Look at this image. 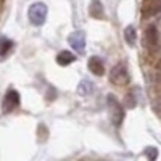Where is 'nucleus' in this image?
Listing matches in <instances>:
<instances>
[{
	"instance_id": "7",
	"label": "nucleus",
	"mask_w": 161,
	"mask_h": 161,
	"mask_svg": "<svg viewBox=\"0 0 161 161\" xmlns=\"http://www.w3.org/2000/svg\"><path fill=\"white\" fill-rule=\"evenodd\" d=\"M87 66L95 76H102L105 73V63L100 57H90L87 61Z\"/></svg>"
},
{
	"instance_id": "10",
	"label": "nucleus",
	"mask_w": 161,
	"mask_h": 161,
	"mask_svg": "<svg viewBox=\"0 0 161 161\" xmlns=\"http://www.w3.org/2000/svg\"><path fill=\"white\" fill-rule=\"evenodd\" d=\"M93 90H95V87H93V82H90V80H86V79L77 86V92H79L82 97H89Z\"/></svg>"
},
{
	"instance_id": "16",
	"label": "nucleus",
	"mask_w": 161,
	"mask_h": 161,
	"mask_svg": "<svg viewBox=\"0 0 161 161\" xmlns=\"http://www.w3.org/2000/svg\"><path fill=\"white\" fill-rule=\"evenodd\" d=\"M159 71H161V63H159Z\"/></svg>"
},
{
	"instance_id": "4",
	"label": "nucleus",
	"mask_w": 161,
	"mask_h": 161,
	"mask_svg": "<svg viewBox=\"0 0 161 161\" xmlns=\"http://www.w3.org/2000/svg\"><path fill=\"white\" fill-rule=\"evenodd\" d=\"M68 42L71 45V48L77 53V55H82L86 52V34L82 31H76L69 36Z\"/></svg>"
},
{
	"instance_id": "11",
	"label": "nucleus",
	"mask_w": 161,
	"mask_h": 161,
	"mask_svg": "<svg viewBox=\"0 0 161 161\" xmlns=\"http://www.w3.org/2000/svg\"><path fill=\"white\" fill-rule=\"evenodd\" d=\"M124 39L129 45H136L137 42V32H136V28L134 26H127L126 31H124Z\"/></svg>"
},
{
	"instance_id": "15",
	"label": "nucleus",
	"mask_w": 161,
	"mask_h": 161,
	"mask_svg": "<svg viewBox=\"0 0 161 161\" xmlns=\"http://www.w3.org/2000/svg\"><path fill=\"white\" fill-rule=\"evenodd\" d=\"M158 108L161 110V98H159V102H158Z\"/></svg>"
},
{
	"instance_id": "3",
	"label": "nucleus",
	"mask_w": 161,
	"mask_h": 161,
	"mask_svg": "<svg viewBox=\"0 0 161 161\" xmlns=\"http://www.w3.org/2000/svg\"><path fill=\"white\" fill-rule=\"evenodd\" d=\"M108 106H110V116L114 126H121L124 119V110L121 108V105L114 100L113 95H108Z\"/></svg>"
},
{
	"instance_id": "9",
	"label": "nucleus",
	"mask_w": 161,
	"mask_h": 161,
	"mask_svg": "<svg viewBox=\"0 0 161 161\" xmlns=\"http://www.w3.org/2000/svg\"><path fill=\"white\" fill-rule=\"evenodd\" d=\"M89 13H90V16H93L95 19H100L103 18V5L100 0H92L90 2V8H89Z\"/></svg>"
},
{
	"instance_id": "6",
	"label": "nucleus",
	"mask_w": 161,
	"mask_h": 161,
	"mask_svg": "<svg viewBox=\"0 0 161 161\" xmlns=\"http://www.w3.org/2000/svg\"><path fill=\"white\" fill-rule=\"evenodd\" d=\"M145 45L150 52H155L158 48V29L155 24H150L145 29Z\"/></svg>"
},
{
	"instance_id": "2",
	"label": "nucleus",
	"mask_w": 161,
	"mask_h": 161,
	"mask_svg": "<svg viewBox=\"0 0 161 161\" xmlns=\"http://www.w3.org/2000/svg\"><path fill=\"white\" fill-rule=\"evenodd\" d=\"M129 71H127V68H126V64L124 63H119V64H116L114 68L111 69V73H110V80L113 84H119V86H124V84H127L129 82Z\"/></svg>"
},
{
	"instance_id": "8",
	"label": "nucleus",
	"mask_w": 161,
	"mask_h": 161,
	"mask_svg": "<svg viewBox=\"0 0 161 161\" xmlns=\"http://www.w3.org/2000/svg\"><path fill=\"white\" fill-rule=\"evenodd\" d=\"M74 61H76V55H74V53H71V52H68V50L60 52L58 55H57V63L60 66H68V64H71Z\"/></svg>"
},
{
	"instance_id": "13",
	"label": "nucleus",
	"mask_w": 161,
	"mask_h": 161,
	"mask_svg": "<svg viewBox=\"0 0 161 161\" xmlns=\"http://www.w3.org/2000/svg\"><path fill=\"white\" fill-rule=\"evenodd\" d=\"M143 153H145V156L148 158V159H155V158L158 156V150H156V148H153V147H147Z\"/></svg>"
},
{
	"instance_id": "12",
	"label": "nucleus",
	"mask_w": 161,
	"mask_h": 161,
	"mask_svg": "<svg viewBox=\"0 0 161 161\" xmlns=\"http://www.w3.org/2000/svg\"><path fill=\"white\" fill-rule=\"evenodd\" d=\"M11 48H13V42H10V40H3L2 45H0V57H5Z\"/></svg>"
},
{
	"instance_id": "1",
	"label": "nucleus",
	"mask_w": 161,
	"mask_h": 161,
	"mask_svg": "<svg viewBox=\"0 0 161 161\" xmlns=\"http://www.w3.org/2000/svg\"><path fill=\"white\" fill-rule=\"evenodd\" d=\"M47 13H48V8L44 2H36L29 7V11H28V16H29V21L31 24L34 26H42L47 19Z\"/></svg>"
},
{
	"instance_id": "14",
	"label": "nucleus",
	"mask_w": 161,
	"mask_h": 161,
	"mask_svg": "<svg viewBox=\"0 0 161 161\" xmlns=\"http://www.w3.org/2000/svg\"><path fill=\"white\" fill-rule=\"evenodd\" d=\"M159 11H161V3H158V5H153V7L150 8V11H145L143 15H145V16H153V15H158Z\"/></svg>"
},
{
	"instance_id": "5",
	"label": "nucleus",
	"mask_w": 161,
	"mask_h": 161,
	"mask_svg": "<svg viewBox=\"0 0 161 161\" xmlns=\"http://www.w3.org/2000/svg\"><path fill=\"white\" fill-rule=\"evenodd\" d=\"M19 106V93L15 89H10L5 93V98H3V111H13L15 108Z\"/></svg>"
}]
</instances>
